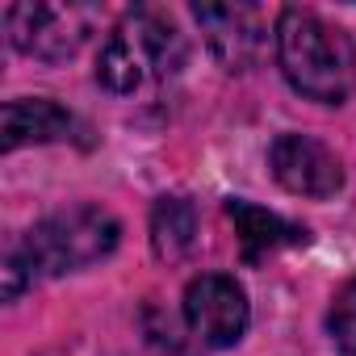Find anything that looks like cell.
Returning a JSON list of instances; mask_svg holds the SVG:
<instances>
[{"label":"cell","mask_w":356,"mask_h":356,"mask_svg":"<svg viewBox=\"0 0 356 356\" xmlns=\"http://www.w3.org/2000/svg\"><path fill=\"white\" fill-rule=\"evenodd\" d=\"M277 59L285 80L323 105H339L356 88V47L343 30L310 9H285L277 17Z\"/></svg>","instance_id":"7a4b0ae2"},{"label":"cell","mask_w":356,"mask_h":356,"mask_svg":"<svg viewBox=\"0 0 356 356\" xmlns=\"http://www.w3.org/2000/svg\"><path fill=\"white\" fill-rule=\"evenodd\" d=\"M181 67H185V38L155 9H134L105 38V47L97 55V80L118 97L159 84Z\"/></svg>","instance_id":"3957f363"},{"label":"cell","mask_w":356,"mask_h":356,"mask_svg":"<svg viewBox=\"0 0 356 356\" xmlns=\"http://www.w3.org/2000/svg\"><path fill=\"white\" fill-rule=\"evenodd\" d=\"M193 17L206 30V42L218 55V63H227L231 72H248L260 63V55L268 47V30L260 22V9H252V5H197Z\"/></svg>","instance_id":"52a82bcc"},{"label":"cell","mask_w":356,"mask_h":356,"mask_svg":"<svg viewBox=\"0 0 356 356\" xmlns=\"http://www.w3.org/2000/svg\"><path fill=\"white\" fill-rule=\"evenodd\" d=\"M197 235V210L185 197H159L151 210V243L159 260H181L193 248Z\"/></svg>","instance_id":"30bf717a"},{"label":"cell","mask_w":356,"mask_h":356,"mask_svg":"<svg viewBox=\"0 0 356 356\" xmlns=\"http://www.w3.org/2000/svg\"><path fill=\"white\" fill-rule=\"evenodd\" d=\"M118 235H122L118 218L97 206H76L42 218L22 235V243L5 260V298H17L42 277H63L105 260L118 248Z\"/></svg>","instance_id":"6da1fadb"},{"label":"cell","mask_w":356,"mask_h":356,"mask_svg":"<svg viewBox=\"0 0 356 356\" xmlns=\"http://www.w3.org/2000/svg\"><path fill=\"white\" fill-rule=\"evenodd\" d=\"M327 331L343 356H356V281H348L335 293V302L327 310Z\"/></svg>","instance_id":"8fae6325"},{"label":"cell","mask_w":356,"mask_h":356,"mask_svg":"<svg viewBox=\"0 0 356 356\" xmlns=\"http://www.w3.org/2000/svg\"><path fill=\"white\" fill-rule=\"evenodd\" d=\"M268 163L273 176L281 181V189L298 193V197H335L343 189V168L335 159V151H327L318 138L306 134H281L268 147Z\"/></svg>","instance_id":"8992f818"},{"label":"cell","mask_w":356,"mask_h":356,"mask_svg":"<svg viewBox=\"0 0 356 356\" xmlns=\"http://www.w3.org/2000/svg\"><path fill=\"white\" fill-rule=\"evenodd\" d=\"M185 318H189V331L206 343V348H231L243 339L248 331V293L239 289L235 277H222V273H206L189 285L185 293Z\"/></svg>","instance_id":"5b68a950"},{"label":"cell","mask_w":356,"mask_h":356,"mask_svg":"<svg viewBox=\"0 0 356 356\" xmlns=\"http://www.w3.org/2000/svg\"><path fill=\"white\" fill-rule=\"evenodd\" d=\"M92 17L97 13L88 5H9L5 30L22 55L59 63L84 47V38L92 34Z\"/></svg>","instance_id":"277c9868"},{"label":"cell","mask_w":356,"mask_h":356,"mask_svg":"<svg viewBox=\"0 0 356 356\" xmlns=\"http://www.w3.org/2000/svg\"><path fill=\"white\" fill-rule=\"evenodd\" d=\"M72 126H76V118L63 105H55L47 97H22V101L5 105V130H0L5 138H0V147L17 151L26 143H59L72 134Z\"/></svg>","instance_id":"9c48e42d"},{"label":"cell","mask_w":356,"mask_h":356,"mask_svg":"<svg viewBox=\"0 0 356 356\" xmlns=\"http://www.w3.org/2000/svg\"><path fill=\"white\" fill-rule=\"evenodd\" d=\"M227 214L235 222V235L243 243V260L248 264L264 260L268 252L306 243V227H298V222H289V218H281V214H273L264 206H252V202H239L235 197V202H227Z\"/></svg>","instance_id":"ba28073f"}]
</instances>
